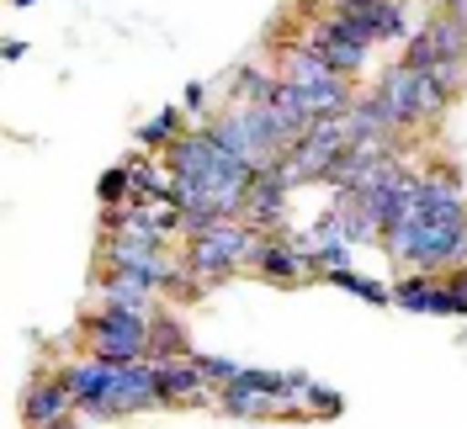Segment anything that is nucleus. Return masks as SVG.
<instances>
[{
  "mask_svg": "<svg viewBox=\"0 0 467 429\" xmlns=\"http://www.w3.org/2000/svg\"><path fill=\"white\" fill-rule=\"evenodd\" d=\"M335 5H356V0H335Z\"/></svg>",
  "mask_w": 467,
  "mask_h": 429,
  "instance_id": "nucleus-27",
  "label": "nucleus"
},
{
  "mask_svg": "<svg viewBox=\"0 0 467 429\" xmlns=\"http://www.w3.org/2000/svg\"><path fill=\"white\" fill-rule=\"evenodd\" d=\"M446 58H467V22L436 11L425 27L409 37L404 64H414V69H436V64H446Z\"/></svg>",
  "mask_w": 467,
  "mask_h": 429,
  "instance_id": "nucleus-6",
  "label": "nucleus"
},
{
  "mask_svg": "<svg viewBox=\"0 0 467 429\" xmlns=\"http://www.w3.org/2000/svg\"><path fill=\"white\" fill-rule=\"evenodd\" d=\"M181 122H186V107H165V112H154V117L144 122V128H139V143L165 154V148H171V143L181 138V133H186Z\"/></svg>",
  "mask_w": 467,
  "mask_h": 429,
  "instance_id": "nucleus-18",
  "label": "nucleus"
},
{
  "mask_svg": "<svg viewBox=\"0 0 467 429\" xmlns=\"http://www.w3.org/2000/svg\"><path fill=\"white\" fill-rule=\"evenodd\" d=\"M202 101H207V86L192 80V86H186V112H202Z\"/></svg>",
  "mask_w": 467,
  "mask_h": 429,
  "instance_id": "nucleus-23",
  "label": "nucleus"
},
{
  "mask_svg": "<svg viewBox=\"0 0 467 429\" xmlns=\"http://www.w3.org/2000/svg\"><path fill=\"white\" fill-rule=\"evenodd\" d=\"M265 233H255L250 223H223V229L202 233V239H186V271H192V281H197V291H207L213 281H223V276H234V271H244L250 260H255V250H261Z\"/></svg>",
  "mask_w": 467,
  "mask_h": 429,
  "instance_id": "nucleus-3",
  "label": "nucleus"
},
{
  "mask_svg": "<svg viewBox=\"0 0 467 429\" xmlns=\"http://www.w3.org/2000/svg\"><path fill=\"white\" fill-rule=\"evenodd\" d=\"M287 186L276 180V170H261L255 180H250V191H244V212H239V223H250L255 233H265V239H282V218H287Z\"/></svg>",
  "mask_w": 467,
  "mask_h": 429,
  "instance_id": "nucleus-7",
  "label": "nucleus"
},
{
  "mask_svg": "<svg viewBox=\"0 0 467 429\" xmlns=\"http://www.w3.org/2000/svg\"><path fill=\"white\" fill-rule=\"evenodd\" d=\"M154 366H160V398H165V408H202V403H218V387L202 376L197 355L154 361Z\"/></svg>",
  "mask_w": 467,
  "mask_h": 429,
  "instance_id": "nucleus-8",
  "label": "nucleus"
},
{
  "mask_svg": "<svg viewBox=\"0 0 467 429\" xmlns=\"http://www.w3.org/2000/svg\"><path fill=\"white\" fill-rule=\"evenodd\" d=\"M112 376L117 366L112 361H80V366H69L64 382H69V393H75V414H86V419H112Z\"/></svg>",
  "mask_w": 467,
  "mask_h": 429,
  "instance_id": "nucleus-10",
  "label": "nucleus"
},
{
  "mask_svg": "<svg viewBox=\"0 0 467 429\" xmlns=\"http://www.w3.org/2000/svg\"><path fill=\"white\" fill-rule=\"evenodd\" d=\"M436 297H441L436 276H404V281L393 286V302L409 308V313H436Z\"/></svg>",
  "mask_w": 467,
  "mask_h": 429,
  "instance_id": "nucleus-19",
  "label": "nucleus"
},
{
  "mask_svg": "<svg viewBox=\"0 0 467 429\" xmlns=\"http://www.w3.org/2000/svg\"><path fill=\"white\" fill-rule=\"evenodd\" d=\"M48 429H80V419L69 414V419H58V424H48Z\"/></svg>",
  "mask_w": 467,
  "mask_h": 429,
  "instance_id": "nucleus-25",
  "label": "nucleus"
},
{
  "mask_svg": "<svg viewBox=\"0 0 467 429\" xmlns=\"http://www.w3.org/2000/svg\"><path fill=\"white\" fill-rule=\"evenodd\" d=\"M378 96L393 107V117H399V128H431V122H441L446 117V107L457 101V96H446V90L436 86V75L431 69H414V64H388L378 75Z\"/></svg>",
  "mask_w": 467,
  "mask_h": 429,
  "instance_id": "nucleus-2",
  "label": "nucleus"
},
{
  "mask_svg": "<svg viewBox=\"0 0 467 429\" xmlns=\"http://www.w3.org/2000/svg\"><path fill=\"white\" fill-rule=\"evenodd\" d=\"M202 128L213 133V143H218L223 154H234V159L244 165V170H255V175H261V170H276V154H271V148L255 138V128H250L239 112L213 117V122H202Z\"/></svg>",
  "mask_w": 467,
  "mask_h": 429,
  "instance_id": "nucleus-12",
  "label": "nucleus"
},
{
  "mask_svg": "<svg viewBox=\"0 0 467 429\" xmlns=\"http://www.w3.org/2000/svg\"><path fill=\"white\" fill-rule=\"evenodd\" d=\"M303 398H308V414H314V419H335V414L346 408V398H340V393H329V387H319V382H308V393H303Z\"/></svg>",
  "mask_w": 467,
  "mask_h": 429,
  "instance_id": "nucleus-21",
  "label": "nucleus"
},
{
  "mask_svg": "<svg viewBox=\"0 0 467 429\" xmlns=\"http://www.w3.org/2000/svg\"><path fill=\"white\" fill-rule=\"evenodd\" d=\"M181 355H192V344H186V329H181V318L175 313H160L149 318V361H181Z\"/></svg>",
  "mask_w": 467,
  "mask_h": 429,
  "instance_id": "nucleus-17",
  "label": "nucleus"
},
{
  "mask_svg": "<svg viewBox=\"0 0 467 429\" xmlns=\"http://www.w3.org/2000/svg\"><path fill=\"white\" fill-rule=\"evenodd\" d=\"M250 271L271 286H303L319 276V265H314V250L308 244H292V233L282 239H261V250L250 260Z\"/></svg>",
  "mask_w": 467,
  "mask_h": 429,
  "instance_id": "nucleus-5",
  "label": "nucleus"
},
{
  "mask_svg": "<svg viewBox=\"0 0 467 429\" xmlns=\"http://www.w3.org/2000/svg\"><path fill=\"white\" fill-rule=\"evenodd\" d=\"M292 43H297V48H308V54H319L324 64H329L335 75H346V80H350V75H361V69H367V54H372V48H361V43L340 37L324 16H308V32H303V37H292Z\"/></svg>",
  "mask_w": 467,
  "mask_h": 429,
  "instance_id": "nucleus-9",
  "label": "nucleus"
},
{
  "mask_svg": "<svg viewBox=\"0 0 467 429\" xmlns=\"http://www.w3.org/2000/svg\"><path fill=\"white\" fill-rule=\"evenodd\" d=\"M382 250L399 265H414L420 276H436L446 265H467V197L425 207L420 218L388 229L382 233Z\"/></svg>",
  "mask_w": 467,
  "mask_h": 429,
  "instance_id": "nucleus-1",
  "label": "nucleus"
},
{
  "mask_svg": "<svg viewBox=\"0 0 467 429\" xmlns=\"http://www.w3.org/2000/svg\"><path fill=\"white\" fill-rule=\"evenodd\" d=\"M86 340L96 361H112V366H133L149 361V318L117 313V308H96L86 318Z\"/></svg>",
  "mask_w": 467,
  "mask_h": 429,
  "instance_id": "nucleus-4",
  "label": "nucleus"
},
{
  "mask_svg": "<svg viewBox=\"0 0 467 429\" xmlns=\"http://www.w3.org/2000/svg\"><path fill=\"white\" fill-rule=\"evenodd\" d=\"M69 414H75V393H69L64 376H37L27 387V398H22V424L27 429H48Z\"/></svg>",
  "mask_w": 467,
  "mask_h": 429,
  "instance_id": "nucleus-13",
  "label": "nucleus"
},
{
  "mask_svg": "<svg viewBox=\"0 0 467 429\" xmlns=\"http://www.w3.org/2000/svg\"><path fill=\"white\" fill-rule=\"evenodd\" d=\"M96 197H101V207H128L133 201V175H128V165H117V170L101 175Z\"/></svg>",
  "mask_w": 467,
  "mask_h": 429,
  "instance_id": "nucleus-20",
  "label": "nucleus"
},
{
  "mask_svg": "<svg viewBox=\"0 0 467 429\" xmlns=\"http://www.w3.org/2000/svg\"><path fill=\"white\" fill-rule=\"evenodd\" d=\"M197 366H202V376L213 387H229V382H239V372H244V366H234L223 355H197Z\"/></svg>",
  "mask_w": 467,
  "mask_h": 429,
  "instance_id": "nucleus-22",
  "label": "nucleus"
},
{
  "mask_svg": "<svg viewBox=\"0 0 467 429\" xmlns=\"http://www.w3.org/2000/svg\"><path fill=\"white\" fill-rule=\"evenodd\" d=\"M160 366L154 361H133V366H117L112 376V419H128V414H149L160 408Z\"/></svg>",
  "mask_w": 467,
  "mask_h": 429,
  "instance_id": "nucleus-11",
  "label": "nucleus"
},
{
  "mask_svg": "<svg viewBox=\"0 0 467 429\" xmlns=\"http://www.w3.org/2000/svg\"><path fill=\"white\" fill-rule=\"evenodd\" d=\"M101 308H117V313H133V318H154L160 313V291L139 276H117L107 271L101 276Z\"/></svg>",
  "mask_w": 467,
  "mask_h": 429,
  "instance_id": "nucleus-15",
  "label": "nucleus"
},
{
  "mask_svg": "<svg viewBox=\"0 0 467 429\" xmlns=\"http://www.w3.org/2000/svg\"><path fill=\"white\" fill-rule=\"evenodd\" d=\"M271 69H276L282 86H297V90H324V86H340V80H346V75H335L319 54H308V48H297V43L276 48Z\"/></svg>",
  "mask_w": 467,
  "mask_h": 429,
  "instance_id": "nucleus-14",
  "label": "nucleus"
},
{
  "mask_svg": "<svg viewBox=\"0 0 467 429\" xmlns=\"http://www.w3.org/2000/svg\"><path fill=\"white\" fill-rule=\"evenodd\" d=\"M11 5H16V11H27V5H37V0H11Z\"/></svg>",
  "mask_w": 467,
  "mask_h": 429,
  "instance_id": "nucleus-26",
  "label": "nucleus"
},
{
  "mask_svg": "<svg viewBox=\"0 0 467 429\" xmlns=\"http://www.w3.org/2000/svg\"><path fill=\"white\" fill-rule=\"evenodd\" d=\"M441 11H446V16H457V22H467V0H441Z\"/></svg>",
  "mask_w": 467,
  "mask_h": 429,
  "instance_id": "nucleus-24",
  "label": "nucleus"
},
{
  "mask_svg": "<svg viewBox=\"0 0 467 429\" xmlns=\"http://www.w3.org/2000/svg\"><path fill=\"white\" fill-rule=\"evenodd\" d=\"M335 11H350L378 43L382 37H404V27H409L404 0H356V5H335Z\"/></svg>",
  "mask_w": 467,
  "mask_h": 429,
  "instance_id": "nucleus-16",
  "label": "nucleus"
}]
</instances>
